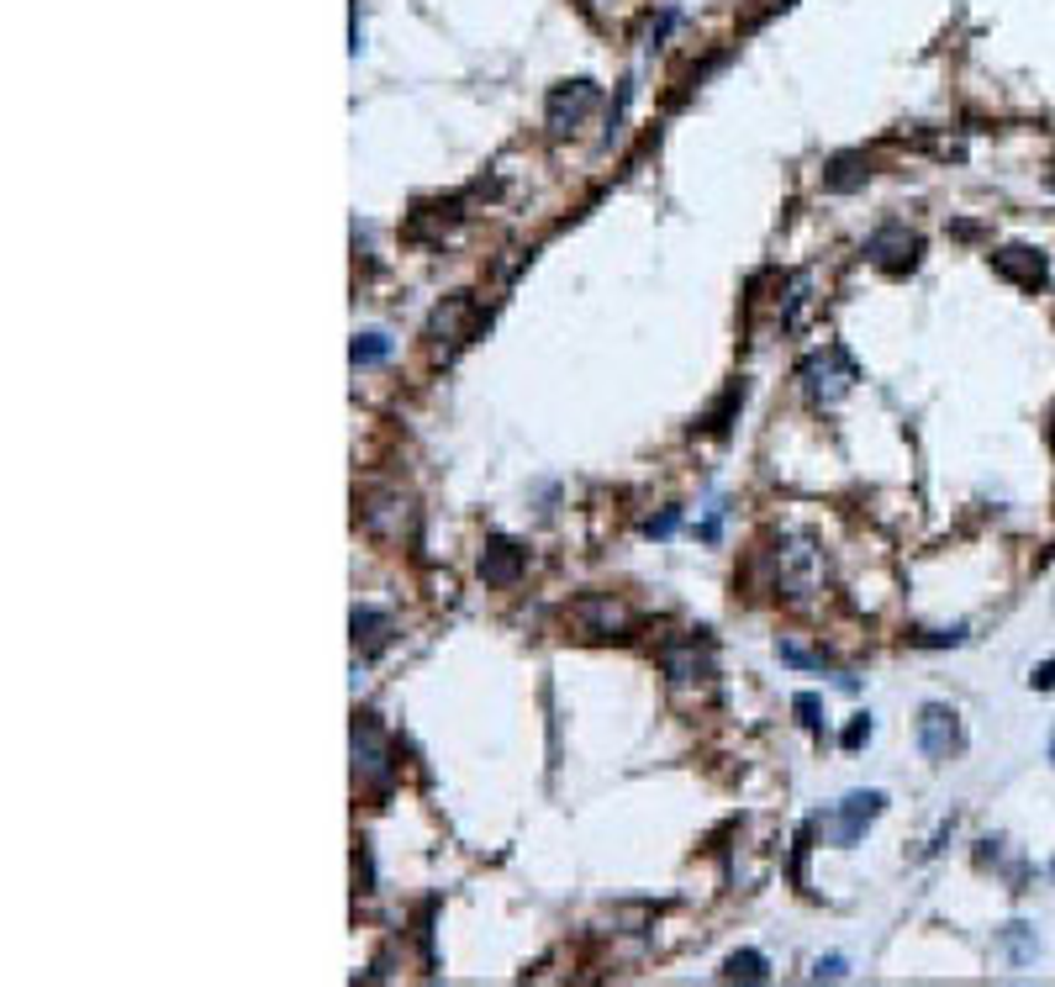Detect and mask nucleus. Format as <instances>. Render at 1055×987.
I'll return each instance as SVG.
<instances>
[{
    "label": "nucleus",
    "mask_w": 1055,
    "mask_h": 987,
    "mask_svg": "<svg viewBox=\"0 0 1055 987\" xmlns=\"http://www.w3.org/2000/svg\"><path fill=\"white\" fill-rule=\"evenodd\" d=\"M792 707H797V719H802V729H813V734L823 729V719H818V713H823V703H818L813 692H802V697H797Z\"/></svg>",
    "instance_id": "6ab92c4d"
},
{
    "label": "nucleus",
    "mask_w": 1055,
    "mask_h": 987,
    "mask_svg": "<svg viewBox=\"0 0 1055 987\" xmlns=\"http://www.w3.org/2000/svg\"><path fill=\"white\" fill-rule=\"evenodd\" d=\"M660 665H665L671 682H702V676H713V645L697 639V634L671 639V645H660Z\"/></svg>",
    "instance_id": "6e6552de"
},
{
    "label": "nucleus",
    "mask_w": 1055,
    "mask_h": 987,
    "mask_svg": "<svg viewBox=\"0 0 1055 987\" xmlns=\"http://www.w3.org/2000/svg\"><path fill=\"white\" fill-rule=\"evenodd\" d=\"M918 248H924L918 233H908L902 222H881L877 233L866 238V260L877 264L881 275H908V270L918 264Z\"/></svg>",
    "instance_id": "39448f33"
},
{
    "label": "nucleus",
    "mask_w": 1055,
    "mask_h": 987,
    "mask_svg": "<svg viewBox=\"0 0 1055 987\" xmlns=\"http://www.w3.org/2000/svg\"><path fill=\"white\" fill-rule=\"evenodd\" d=\"M349 628H354V649H359V655H364V661H375L380 649L391 645V634H397V618H391L385 607L359 603L354 618H349Z\"/></svg>",
    "instance_id": "9b49d317"
},
{
    "label": "nucleus",
    "mask_w": 1055,
    "mask_h": 987,
    "mask_svg": "<svg viewBox=\"0 0 1055 987\" xmlns=\"http://www.w3.org/2000/svg\"><path fill=\"white\" fill-rule=\"evenodd\" d=\"M866 740H871V719L860 713L856 724H850V729H844V734H839V745H844V750H860V745H866Z\"/></svg>",
    "instance_id": "4be33fe9"
},
{
    "label": "nucleus",
    "mask_w": 1055,
    "mask_h": 987,
    "mask_svg": "<svg viewBox=\"0 0 1055 987\" xmlns=\"http://www.w3.org/2000/svg\"><path fill=\"white\" fill-rule=\"evenodd\" d=\"M818 582H823V555H818L808 539H781L776 545V586L787 597H813Z\"/></svg>",
    "instance_id": "7ed1b4c3"
},
{
    "label": "nucleus",
    "mask_w": 1055,
    "mask_h": 987,
    "mask_svg": "<svg viewBox=\"0 0 1055 987\" xmlns=\"http://www.w3.org/2000/svg\"><path fill=\"white\" fill-rule=\"evenodd\" d=\"M723 977H729V983H765V977H771V961H765L760 950H734V956L723 961Z\"/></svg>",
    "instance_id": "dca6fc26"
},
{
    "label": "nucleus",
    "mask_w": 1055,
    "mask_h": 987,
    "mask_svg": "<svg viewBox=\"0 0 1055 987\" xmlns=\"http://www.w3.org/2000/svg\"><path fill=\"white\" fill-rule=\"evenodd\" d=\"M602 101L597 80H565L549 90V101H544V117H549V133L555 138H565V133H576L580 121H586V111Z\"/></svg>",
    "instance_id": "423d86ee"
},
{
    "label": "nucleus",
    "mask_w": 1055,
    "mask_h": 987,
    "mask_svg": "<svg viewBox=\"0 0 1055 987\" xmlns=\"http://www.w3.org/2000/svg\"><path fill=\"white\" fill-rule=\"evenodd\" d=\"M797 381H802V391L813 397V402H839L850 385L860 381L856 375V360L839 349V343H829V349H813L808 360H802V370H797Z\"/></svg>",
    "instance_id": "f257e3e1"
},
{
    "label": "nucleus",
    "mask_w": 1055,
    "mask_h": 987,
    "mask_svg": "<svg viewBox=\"0 0 1055 987\" xmlns=\"http://www.w3.org/2000/svg\"><path fill=\"white\" fill-rule=\"evenodd\" d=\"M881 808H887V798H881V792H850V798L839 803V813H834V846H856L860 834H866V824L877 819Z\"/></svg>",
    "instance_id": "f8f14e48"
},
{
    "label": "nucleus",
    "mask_w": 1055,
    "mask_h": 987,
    "mask_svg": "<svg viewBox=\"0 0 1055 987\" xmlns=\"http://www.w3.org/2000/svg\"><path fill=\"white\" fill-rule=\"evenodd\" d=\"M676 524H681V512H660V518L644 524V534H649V539H665V534H676Z\"/></svg>",
    "instance_id": "b1692460"
},
{
    "label": "nucleus",
    "mask_w": 1055,
    "mask_h": 987,
    "mask_svg": "<svg viewBox=\"0 0 1055 987\" xmlns=\"http://www.w3.org/2000/svg\"><path fill=\"white\" fill-rule=\"evenodd\" d=\"M813 977L818 983H839V977H844V956H823V961H813Z\"/></svg>",
    "instance_id": "5701e85b"
},
{
    "label": "nucleus",
    "mask_w": 1055,
    "mask_h": 987,
    "mask_svg": "<svg viewBox=\"0 0 1055 987\" xmlns=\"http://www.w3.org/2000/svg\"><path fill=\"white\" fill-rule=\"evenodd\" d=\"M866 180H871V159L866 154H834V159L823 164V190H834V196L860 190Z\"/></svg>",
    "instance_id": "4468645a"
},
{
    "label": "nucleus",
    "mask_w": 1055,
    "mask_h": 987,
    "mask_svg": "<svg viewBox=\"0 0 1055 987\" xmlns=\"http://www.w3.org/2000/svg\"><path fill=\"white\" fill-rule=\"evenodd\" d=\"M960 639H966V628H929V634H918L914 645L939 649V645H960Z\"/></svg>",
    "instance_id": "aec40b11"
},
{
    "label": "nucleus",
    "mask_w": 1055,
    "mask_h": 987,
    "mask_svg": "<svg viewBox=\"0 0 1055 987\" xmlns=\"http://www.w3.org/2000/svg\"><path fill=\"white\" fill-rule=\"evenodd\" d=\"M993 270L1003 275V281L1024 285V291H1039V285H1045V275H1051L1045 254H1039V248H1024V243H1008V248H997V254H993Z\"/></svg>",
    "instance_id": "9d476101"
},
{
    "label": "nucleus",
    "mask_w": 1055,
    "mask_h": 987,
    "mask_svg": "<svg viewBox=\"0 0 1055 987\" xmlns=\"http://www.w3.org/2000/svg\"><path fill=\"white\" fill-rule=\"evenodd\" d=\"M671 27H676V11H665V17H660L655 27H649V42H660V38H665V32H671Z\"/></svg>",
    "instance_id": "a878e982"
},
{
    "label": "nucleus",
    "mask_w": 1055,
    "mask_h": 987,
    "mask_svg": "<svg viewBox=\"0 0 1055 987\" xmlns=\"http://www.w3.org/2000/svg\"><path fill=\"white\" fill-rule=\"evenodd\" d=\"M522 565H528V555H522L512 539H486V555H480V582H486V586H518Z\"/></svg>",
    "instance_id": "ddd939ff"
},
{
    "label": "nucleus",
    "mask_w": 1055,
    "mask_h": 987,
    "mask_svg": "<svg viewBox=\"0 0 1055 987\" xmlns=\"http://www.w3.org/2000/svg\"><path fill=\"white\" fill-rule=\"evenodd\" d=\"M1035 686H1039V692H1051V686H1055V661H1045L1035 671Z\"/></svg>",
    "instance_id": "393cba45"
},
{
    "label": "nucleus",
    "mask_w": 1055,
    "mask_h": 987,
    "mask_svg": "<svg viewBox=\"0 0 1055 987\" xmlns=\"http://www.w3.org/2000/svg\"><path fill=\"white\" fill-rule=\"evenodd\" d=\"M1051 877H1055V861H1051Z\"/></svg>",
    "instance_id": "c85d7f7f"
},
{
    "label": "nucleus",
    "mask_w": 1055,
    "mask_h": 987,
    "mask_svg": "<svg viewBox=\"0 0 1055 987\" xmlns=\"http://www.w3.org/2000/svg\"><path fill=\"white\" fill-rule=\"evenodd\" d=\"M354 782L370 786V792H385V786L397 782V755H391V740H385V729L364 713V719H354Z\"/></svg>",
    "instance_id": "f03ea898"
},
{
    "label": "nucleus",
    "mask_w": 1055,
    "mask_h": 987,
    "mask_svg": "<svg viewBox=\"0 0 1055 987\" xmlns=\"http://www.w3.org/2000/svg\"><path fill=\"white\" fill-rule=\"evenodd\" d=\"M1051 443H1055V418H1051Z\"/></svg>",
    "instance_id": "cd10ccee"
},
{
    "label": "nucleus",
    "mask_w": 1055,
    "mask_h": 987,
    "mask_svg": "<svg viewBox=\"0 0 1055 987\" xmlns=\"http://www.w3.org/2000/svg\"><path fill=\"white\" fill-rule=\"evenodd\" d=\"M1051 761H1055V734H1051Z\"/></svg>",
    "instance_id": "bb28decb"
},
{
    "label": "nucleus",
    "mask_w": 1055,
    "mask_h": 987,
    "mask_svg": "<svg viewBox=\"0 0 1055 987\" xmlns=\"http://www.w3.org/2000/svg\"><path fill=\"white\" fill-rule=\"evenodd\" d=\"M570 618H576L580 634H592V639H613V634H623V628H628V607L617 603V597H607V592H592V597H580V603L570 607Z\"/></svg>",
    "instance_id": "1a4fd4ad"
},
{
    "label": "nucleus",
    "mask_w": 1055,
    "mask_h": 987,
    "mask_svg": "<svg viewBox=\"0 0 1055 987\" xmlns=\"http://www.w3.org/2000/svg\"><path fill=\"white\" fill-rule=\"evenodd\" d=\"M776 655H781V661H792V665H813V671H823V655H813V649H797L792 639H781Z\"/></svg>",
    "instance_id": "412c9836"
},
{
    "label": "nucleus",
    "mask_w": 1055,
    "mask_h": 987,
    "mask_svg": "<svg viewBox=\"0 0 1055 987\" xmlns=\"http://www.w3.org/2000/svg\"><path fill=\"white\" fill-rule=\"evenodd\" d=\"M1008 956H1014L1018 967H1024V961H1035V929H1029V925H1008Z\"/></svg>",
    "instance_id": "a211bd4d"
},
{
    "label": "nucleus",
    "mask_w": 1055,
    "mask_h": 987,
    "mask_svg": "<svg viewBox=\"0 0 1055 987\" xmlns=\"http://www.w3.org/2000/svg\"><path fill=\"white\" fill-rule=\"evenodd\" d=\"M470 312H476V302H470L465 291H459V296H449V302L428 317V339H439V343L443 339H459V328H465V317H470Z\"/></svg>",
    "instance_id": "2eb2a0df"
},
{
    "label": "nucleus",
    "mask_w": 1055,
    "mask_h": 987,
    "mask_svg": "<svg viewBox=\"0 0 1055 987\" xmlns=\"http://www.w3.org/2000/svg\"><path fill=\"white\" fill-rule=\"evenodd\" d=\"M918 750L929 755V761H956L960 750H966V729H960V713L950 703H924V713H918Z\"/></svg>",
    "instance_id": "20e7f679"
},
{
    "label": "nucleus",
    "mask_w": 1055,
    "mask_h": 987,
    "mask_svg": "<svg viewBox=\"0 0 1055 987\" xmlns=\"http://www.w3.org/2000/svg\"><path fill=\"white\" fill-rule=\"evenodd\" d=\"M349 360L364 370V364H380V360H391V339L385 333H359L354 343H349Z\"/></svg>",
    "instance_id": "f3484780"
},
{
    "label": "nucleus",
    "mask_w": 1055,
    "mask_h": 987,
    "mask_svg": "<svg viewBox=\"0 0 1055 987\" xmlns=\"http://www.w3.org/2000/svg\"><path fill=\"white\" fill-rule=\"evenodd\" d=\"M359 524H364V534H375V539H401L407 524H412V497H401V491H370V497L359 502Z\"/></svg>",
    "instance_id": "0eeeda50"
}]
</instances>
